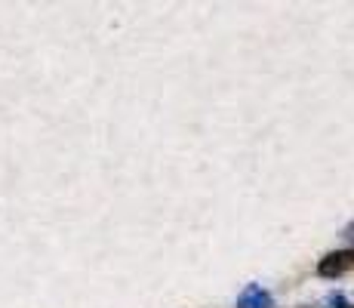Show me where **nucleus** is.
<instances>
[{
  "label": "nucleus",
  "instance_id": "f257e3e1",
  "mask_svg": "<svg viewBox=\"0 0 354 308\" xmlns=\"http://www.w3.org/2000/svg\"><path fill=\"white\" fill-rule=\"evenodd\" d=\"M354 269V250H336L326 253V256L317 262V275L321 278H342Z\"/></svg>",
  "mask_w": 354,
  "mask_h": 308
},
{
  "label": "nucleus",
  "instance_id": "f03ea898",
  "mask_svg": "<svg viewBox=\"0 0 354 308\" xmlns=\"http://www.w3.org/2000/svg\"><path fill=\"white\" fill-rule=\"evenodd\" d=\"M237 308H274V296L262 290L259 284H250L247 290L237 296Z\"/></svg>",
  "mask_w": 354,
  "mask_h": 308
},
{
  "label": "nucleus",
  "instance_id": "7ed1b4c3",
  "mask_svg": "<svg viewBox=\"0 0 354 308\" xmlns=\"http://www.w3.org/2000/svg\"><path fill=\"white\" fill-rule=\"evenodd\" d=\"M324 308H354V305H351V299H345L342 293H336V296H326Z\"/></svg>",
  "mask_w": 354,
  "mask_h": 308
}]
</instances>
